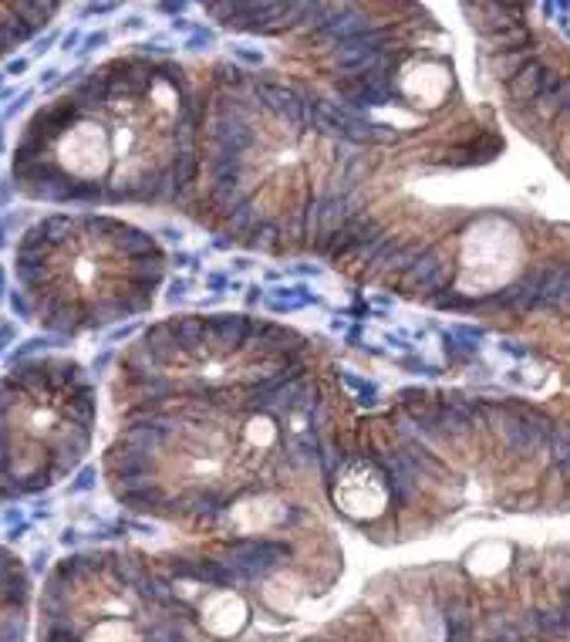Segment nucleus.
<instances>
[{"label": "nucleus", "instance_id": "1", "mask_svg": "<svg viewBox=\"0 0 570 642\" xmlns=\"http://www.w3.org/2000/svg\"><path fill=\"white\" fill-rule=\"evenodd\" d=\"M206 81L152 51L109 58L24 122L11 187L38 203L186 210L200 179Z\"/></svg>", "mask_w": 570, "mask_h": 642}, {"label": "nucleus", "instance_id": "2", "mask_svg": "<svg viewBox=\"0 0 570 642\" xmlns=\"http://www.w3.org/2000/svg\"><path fill=\"white\" fill-rule=\"evenodd\" d=\"M169 257L149 230L112 213H45L14 243L11 304L58 339L152 312Z\"/></svg>", "mask_w": 570, "mask_h": 642}, {"label": "nucleus", "instance_id": "3", "mask_svg": "<svg viewBox=\"0 0 570 642\" xmlns=\"http://www.w3.org/2000/svg\"><path fill=\"white\" fill-rule=\"evenodd\" d=\"M38 642H193L160 555L94 547L61 558L38 599Z\"/></svg>", "mask_w": 570, "mask_h": 642}, {"label": "nucleus", "instance_id": "4", "mask_svg": "<svg viewBox=\"0 0 570 642\" xmlns=\"http://www.w3.org/2000/svg\"><path fill=\"white\" fill-rule=\"evenodd\" d=\"M99 430V392L68 355L21 358L0 376V504L72 477Z\"/></svg>", "mask_w": 570, "mask_h": 642}, {"label": "nucleus", "instance_id": "5", "mask_svg": "<svg viewBox=\"0 0 570 642\" xmlns=\"http://www.w3.org/2000/svg\"><path fill=\"white\" fill-rule=\"evenodd\" d=\"M203 11L216 17L219 27L240 30V35L280 38L294 27L307 30L321 14V4H206Z\"/></svg>", "mask_w": 570, "mask_h": 642}, {"label": "nucleus", "instance_id": "6", "mask_svg": "<svg viewBox=\"0 0 570 642\" xmlns=\"http://www.w3.org/2000/svg\"><path fill=\"white\" fill-rule=\"evenodd\" d=\"M30 571L0 544V642H24L30 622Z\"/></svg>", "mask_w": 570, "mask_h": 642}, {"label": "nucleus", "instance_id": "7", "mask_svg": "<svg viewBox=\"0 0 570 642\" xmlns=\"http://www.w3.org/2000/svg\"><path fill=\"white\" fill-rule=\"evenodd\" d=\"M61 4H0V58L45 30L58 17Z\"/></svg>", "mask_w": 570, "mask_h": 642}, {"label": "nucleus", "instance_id": "8", "mask_svg": "<svg viewBox=\"0 0 570 642\" xmlns=\"http://www.w3.org/2000/svg\"><path fill=\"white\" fill-rule=\"evenodd\" d=\"M554 78H557V72L547 65V61H544L541 54H533V58L527 61V65H523L510 81H506V91H510V102H514L517 109L536 105Z\"/></svg>", "mask_w": 570, "mask_h": 642}, {"label": "nucleus", "instance_id": "9", "mask_svg": "<svg viewBox=\"0 0 570 642\" xmlns=\"http://www.w3.org/2000/svg\"><path fill=\"white\" fill-rule=\"evenodd\" d=\"M311 304H321V294H314L307 285H280L264 291L261 309L270 315H294L301 309H311Z\"/></svg>", "mask_w": 570, "mask_h": 642}, {"label": "nucleus", "instance_id": "10", "mask_svg": "<svg viewBox=\"0 0 570 642\" xmlns=\"http://www.w3.org/2000/svg\"><path fill=\"white\" fill-rule=\"evenodd\" d=\"M338 382L344 386V389H352L355 392V400L362 403V406H375L378 403V386L375 382H368V379H362V376H355V373H347V369H341L338 373Z\"/></svg>", "mask_w": 570, "mask_h": 642}, {"label": "nucleus", "instance_id": "11", "mask_svg": "<svg viewBox=\"0 0 570 642\" xmlns=\"http://www.w3.org/2000/svg\"><path fill=\"white\" fill-rule=\"evenodd\" d=\"M536 51H517V54H493V72H496V78L499 81H510L527 61L533 58Z\"/></svg>", "mask_w": 570, "mask_h": 642}]
</instances>
